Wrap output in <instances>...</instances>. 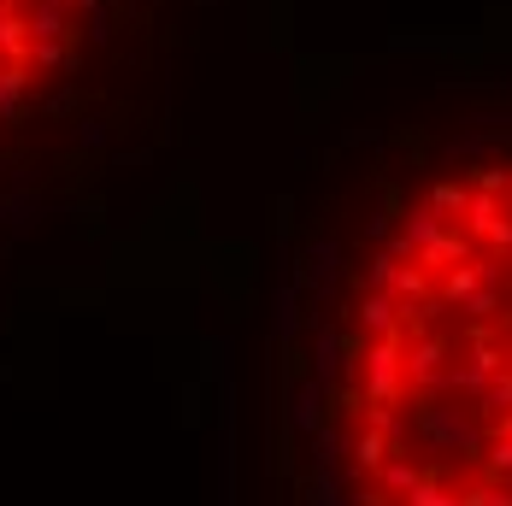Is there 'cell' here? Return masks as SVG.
<instances>
[{"instance_id": "6da1fadb", "label": "cell", "mask_w": 512, "mask_h": 506, "mask_svg": "<svg viewBox=\"0 0 512 506\" xmlns=\"http://www.w3.org/2000/svg\"><path fill=\"white\" fill-rule=\"evenodd\" d=\"M407 383L412 389H436L448 383V342L430 330V336H407Z\"/></svg>"}, {"instance_id": "7a4b0ae2", "label": "cell", "mask_w": 512, "mask_h": 506, "mask_svg": "<svg viewBox=\"0 0 512 506\" xmlns=\"http://www.w3.org/2000/svg\"><path fill=\"white\" fill-rule=\"evenodd\" d=\"M354 318H359V330H365V342L401 336V301H395V295H359Z\"/></svg>"}, {"instance_id": "3957f363", "label": "cell", "mask_w": 512, "mask_h": 506, "mask_svg": "<svg viewBox=\"0 0 512 506\" xmlns=\"http://www.w3.org/2000/svg\"><path fill=\"white\" fill-rule=\"evenodd\" d=\"M424 436L436 448H477V436H471V424L460 418V406H424Z\"/></svg>"}, {"instance_id": "277c9868", "label": "cell", "mask_w": 512, "mask_h": 506, "mask_svg": "<svg viewBox=\"0 0 512 506\" xmlns=\"http://www.w3.org/2000/svg\"><path fill=\"white\" fill-rule=\"evenodd\" d=\"M501 224H507V206H501V195H483V189H471V206H465V218L454 224V230H465L471 242H489Z\"/></svg>"}, {"instance_id": "5b68a950", "label": "cell", "mask_w": 512, "mask_h": 506, "mask_svg": "<svg viewBox=\"0 0 512 506\" xmlns=\"http://www.w3.org/2000/svg\"><path fill=\"white\" fill-rule=\"evenodd\" d=\"M471 248H477V242H471L465 230H454V224H448V230H442V236H436L430 248L418 253V265H424V271L436 277V271H454V265H471Z\"/></svg>"}, {"instance_id": "8992f818", "label": "cell", "mask_w": 512, "mask_h": 506, "mask_svg": "<svg viewBox=\"0 0 512 506\" xmlns=\"http://www.w3.org/2000/svg\"><path fill=\"white\" fill-rule=\"evenodd\" d=\"M424 477H430V465H418V459L395 454V459H389V465H383V471H377V489H383L389 501L401 506V501H407V495H412V489L424 483Z\"/></svg>"}, {"instance_id": "52a82bcc", "label": "cell", "mask_w": 512, "mask_h": 506, "mask_svg": "<svg viewBox=\"0 0 512 506\" xmlns=\"http://www.w3.org/2000/svg\"><path fill=\"white\" fill-rule=\"evenodd\" d=\"M442 230H448V218H442V212H436L430 201H418V206L407 212V218H401V236H407V242H412L418 253L430 248V242H436Z\"/></svg>"}, {"instance_id": "ba28073f", "label": "cell", "mask_w": 512, "mask_h": 506, "mask_svg": "<svg viewBox=\"0 0 512 506\" xmlns=\"http://www.w3.org/2000/svg\"><path fill=\"white\" fill-rule=\"evenodd\" d=\"M424 201L436 206L448 224H460L465 206H471V183H460V177H442V183H430V195H424Z\"/></svg>"}, {"instance_id": "9c48e42d", "label": "cell", "mask_w": 512, "mask_h": 506, "mask_svg": "<svg viewBox=\"0 0 512 506\" xmlns=\"http://www.w3.org/2000/svg\"><path fill=\"white\" fill-rule=\"evenodd\" d=\"M477 289H489V283H483V265H454V271H442V295H436V301L465 306Z\"/></svg>"}, {"instance_id": "30bf717a", "label": "cell", "mask_w": 512, "mask_h": 506, "mask_svg": "<svg viewBox=\"0 0 512 506\" xmlns=\"http://www.w3.org/2000/svg\"><path fill=\"white\" fill-rule=\"evenodd\" d=\"M389 295H395L401 306H424V301H436V289H430V271H424L418 259H412V265H401V271H395V289H389Z\"/></svg>"}, {"instance_id": "8fae6325", "label": "cell", "mask_w": 512, "mask_h": 506, "mask_svg": "<svg viewBox=\"0 0 512 506\" xmlns=\"http://www.w3.org/2000/svg\"><path fill=\"white\" fill-rule=\"evenodd\" d=\"M401 506H460V489H448V483H442V471H430V477H424Z\"/></svg>"}, {"instance_id": "7c38bea8", "label": "cell", "mask_w": 512, "mask_h": 506, "mask_svg": "<svg viewBox=\"0 0 512 506\" xmlns=\"http://www.w3.org/2000/svg\"><path fill=\"white\" fill-rule=\"evenodd\" d=\"M483 412H495V418H512V371H501V377L483 389Z\"/></svg>"}, {"instance_id": "4fadbf2b", "label": "cell", "mask_w": 512, "mask_h": 506, "mask_svg": "<svg viewBox=\"0 0 512 506\" xmlns=\"http://www.w3.org/2000/svg\"><path fill=\"white\" fill-rule=\"evenodd\" d=\"M495 306H501V295H495V289H477V295H471L460 312L471 318V324H483V318H495Z\"/></svg>"}, {"instance_id": "5bb4252c", "label": "cell", "mask_w": 512, "mask_h": 506, "mask_svg": "<svg viewBox=\"0 0 512 506\" xmlns=\"http://www.w3.org/2000/svg\"><path fill=\"white\" fill-rule=\"evenodd\" d=\"M489 471L495 477H512V436H495L489 442Z\"/></svg>"}, {"instance_id": "9a60e30c", "label": "cell", "mask_w": 512, "mask_h": 506, "mask_svg": "<svg viewBox=\"0 0 512 506\" xmlns=\"http://www.w3.org/2000/svg\"><path fill=\"white\" fill-rule=\"evenodd\" d=\"M295 424H301V430H318V389H307V395H301V406H295Z\"/></svg>"}, {"instance_id": "2e32d148", "label": "cell", "mask_w": 512, "mask_h": 506, "mask_svg": "<svg viewBox=\"0 0 512 506\" xmlns=\"http://www.w3.org/2000/svg\"><path fill=\"white\" fill-rule=\"evenodd\" d=\"M507 195H512V165H507Z\"/></svg>"}, {"instance_id": "e0dca14e", "label": "cell", "mask_w": 512, "mask_h": 506, "mask_svg": "<svg viewBox=\"0 0 512 506\" xmlns=\"http://www.w3.org/2000/svg\"><path fill=\"white\" fill-rule=\"evenodd\" d=\"M507 265H512V253H507Z\"/></svg>"}, {"instance_id": "ac0fdd59", "label": "cell", "mask_w": 512, "mask_h": 506, "mask_svg": "<svg viewBox=\"0 0 512 506\" xmlns=\"http://www.w3.org/2000/svg\"><path fill=\"white\" fill-rule=\"evenodd\" d=\"M12 6H18V0H12Z\"/></svg>"}]
</instances>
